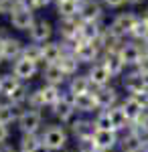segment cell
<instances>
[{
	"mask_svg": "<svg viewBox=\"0 0 148 152\" xmlns=\"http://www.w3.org/2000/svg\"><path fill=\"white\" fill-rule=\"evenodd\" d=\"M41 140L49 148V152H63L67 150L69 134L61 124H51L41 132Z\"/></svg>",
	"mask_w": 148,
	"mask_h": 152,
	"instance_id": "obj_1",
	"label": "cell"
},
{
	"mask_svg": "<svg viewBox=\"0 0 148 152\" xmlns=\"http://www.w3.org/2000/svg\"><path fill=\"white\" fill-rule=\"evenodd\" d=\"M16 126L21 130V134H39V130L43 126V114L39 110H31L26 107L21 112Z\"/></svg>",
	"mask_w": 148,
	"mask_h": 152,
	"instance_id": "obj_2",
	"label": "cell"
},
{
	"mask_svg": "<svg viewBox=\"0 0 148 152\" xmlns=\"http://www.w3.org/2000/svg\"><path fill=\"white\" fill-rule=\"evenodd\" d=\"M51 112H53V116L57 118L61 124H71L73 120H75V107H73V102H71V94H63V97L59 99L55 105H51Z\"/></svg>",
	"mask_w": 148,
	"mask_h": 152,
	"instance_id": "obj_3",
	"label": "cell"
},
{
	"mask_svg": "<svg viewBox=\"0 0 148 152\" xmlns=\"http://www.w3.org/2000/svg\"><path fill=\"white\" fill-rule=\"evenodd\" d=\"M93 148L95 150H106V152H112L120 144V134L116 130H95L93 134Z\"/></svg>",
	"mask_w": 148,
	"mask_h": 152,
	"instance_id": "obj_4",
	"label": "cell"
},
{
	"mask_svg": "<svg viewBox=\"0 0 148 152\" xmlns=\"http://www.w3.org/2000/svg\"><path fill=\"white\" fill-rule=\"evenodd\" d=\"M95 102H97V107L100 110H110L114 105H120V94L118 89L112 87V85H106V87H97L95 91Z\"/></svg>",
	"mask_w": 148,
	"mask_h": 152,
	"instance_id": "obj_5",
	"label": "cell"
},
{
	"mask_svg": "<svg viewBox=\"0 0 148 152\" xmlns=\"http://www.w3.org/2000/svg\"><path fill=\"white\" fill-rule=\"evenodd\" d=\"M71 134L77 138V142H89L95 134V124L87 118H77L71 122Z\"/></svg>",
	"mask_w": 148,
	"mask_h": 152,
	"instance_id": "obj_6",
	"label": "cell"
},
{
	"mask_svg": "<svg viewBox=\"0 0 148 152\" xmlns=\"http://www.w3.org/2000/svg\"><path fill=\"white\" fill-rule=\"evenodd\" d=\"M10 23L16 31H31L34 24L33 10L23 8V6H14V10L10 12Z\"/></svg>",
	"mask_w": 148,
	"mask_h": 152,
	"instance_id": "obj_7",
	"label": "cell"
},
{
	"mask_svg": "<svg viewBox=\"0 0 148 152\" xmlns=\"http://www.w3.org/2000/svg\"><path fill=\"white\" fill-rule=\"evenodd\" d=\"M73 55L77 57L79 63H93L97 55H100V47L95 43H87V41H77L73 45Z\"/></svg>",
	"mask_w": 148,
	"mask_h": 152,
	"instance_id": "obj_8",
	"label": "cell"
},
{
	"mask_svg": "<svg viewBox=\"0 0 148 152\" xmlns=\"http://www.w3.org/2000/svg\"><path fill=\"white\" fill-rule=\"evenodd\" d=\"M12 75L18 81H31L37 75V63H33V61H29L24 57H18L12 65Z\"/></svg>",
	"mask_w": 148,
	"mask_h": 152,
	"instance_id": "obj_9",
	"label": "cell"
},
{
	"mask_svg": "<svg viewBox=\"0 0 148 152\" xmlns=\"http://www.w3.org/2000/svg\"><path fill=\"white\" fill-rule=\"evenodd\" d=\"M138 23V16L136 14H132V12H124V14H118L114 18V23H112V33L118 35L120 39L126 35V33H132V28H134V24Z\"/></svg>",
	"mask_w": 148,
	"mask_h": 152,
	"instance_id": "obj_10",
	"label": "cell"
},
{
	"mask_svg": "<svg viewBox=\"0 0 148 152\" xmlns=\"http://www.w3.org/2000/svg\"><path fill=\"white\" fill-rule=\"evenodd\" d=\"M71 102H73L75 112H81V114H97V112H100L93 91L81 94V95H71Z\"/></svg>",
	"mask_w": 148,
	"mask_h": 152,
	"instance_id": "obj_11",
	"label": "cell"
},
{
	"mask_svg": "<svg viewBox=\"0 0 148 152\" xmlns=\"http://www.w3.org/2000/svg\"><path fill=\"white\" fill-rule=\"evenodd\" d=\"M146 81H148V77L140 75V73L134 69L132 73H128L124 79H122V85H124V89H126L130 95H140V94H144Z\"/></svg>",
	"mask_w": 148,
	"mask_h": 152,
	"instance_id": "obj_12",
	"label": "cell"
},
{
	"mask_svg": "<svg viewBox=\"0 0 148 152\" xmlns=\"http://www.w3.org/2000/svg\"><path fill=\"white\" fill-rule=\"evenodd\" d=\"M120 105H122V110L126 112V116H128V120H130V124H134L138 118L148 110V107H144V104L138 99L136 95H128L126 99L120 102Z\"/></svg>",
	"mask_w": 148,
	"mask_h": 152,
	"instance_id": "obj_13",
	"label": "cell"
},
{
	"mask_svg": "<svg viewBox=\"0 0 148 152\" xmlns=\"http://www.w3.org/2000/svg\"><path fill=\"white\" fill-rule=\"evenodd\" d=\"M87 77H89L91 85H93L95 89H97V87H106V85H110V81H112V73L106 69L103 63H93L89 73H87Z\"/></svg>",
	"mask_w": 148,
	"mask_h": 152,
	"instance_id": "obj_14",
	"label": "cell"
},
{
	"mask_svg": "<svg viewBox=\"0 0 148 152\" xmlns=\"http://www.w3.org/2000/svg\"><path fill=\"white\" fill-rule=\"evenodd\" d=\"M18 150L21 152H49V148L43 144L41 134H21Z\"/></svg>",
	"mask_w": 148,
	"mask_h": 152,
	"instance_id": "obj_15",
	"label": "cell"
},
{
	"mask_svg": "<svg viewBox=\"0 0 148 152\" xmlns=\"http://www.w3.org/2000/svg\"><path fill=\"white\" fill-rule=\"evenodd\" d=\"M118 55H120L124 65H134L136 67L138 61L142 59V47H138L134 43H126V45H122L118 49Z\"/></svg>",
	"mask_w": 148,
	"mask_h": 152,
	"instance_id": "obj_16",
	"label": "cell"
},
{
	"mask_svg": "<svg viewBox=\"0 0 148 152\" xmlns=\"http://www.w3.org/2000/svg\"><path fill=\"white\" fill-rule=\"evenodd\" d=\"M79 18L81 23H97L102 18V6L93 0H85L79 4Z\"/></svg>",
	"mask_w": 148,
	"mask_h": 152,
	"instance_id": "obj_17",
	"label": "cell"
},
{
	"mask_svg": "<svg viewBox=\"0 0 148 152\" xmlns=\"http://www.w3.org/2000/svg\"><path fill=\"white\" fill-rule=\"evenodd\" d=\"M23 49L24 45L18 41V39H12V37H8L2 45H0V51H2V57H4V61H16L18 57H23Z\"/></svg>",
	"mask_w": 148,
	"mask_h": 152,
	"instance_id": "obj_18",
	"label": "cell"
},
{
	"mask_svg": "<svg viewBox=\"0 0 148 152\" xmlns=\"http://www.w3.org/2000/svg\"><path fill=\"white\" fill-rule=\"evenodd\" d=\"M39 91V97H41V102H43V107L45 105H55L63 97V91H61V87H57V85H49V83H45L43 87H39L37 89Z\"/></svg>",
	"mask_w": 148,
	"mask_h": 152,
	"instance_id": "obj_19",
	"label": "cell"
},
{
	"mask_svg": "<svg viewBox=\"0 0 148 152\" xmlns=\"http://www.w3.org/2000/svg\"><path fill=\"white\" fill-rule=\"evenodd\" d=\"M108 114H110V120H112V126L118 134H122L126 130L130 128V120L126 116V112L122 110V105H114V107H110L108 110Z\"/></svg>",
	"mask_w": 148,
	"mask_h": 152,
	"instance_id": "obj_20",
	"label": "cell"
},
{
	"mask_svg": "<svg viewBox=\"0 0 148 152\" xmlns=\"http://www.w3.org/2000/svg\"><path fill=\"white\" fill-rule=\"evenodd\" d=\"M21 112H23V110H18L16 105H12V104H8L6 99H2V102H0V124H4V126L16 124Z\"/></svg>",
	"mask_w": 148,
	"mask_h": 152,
	"instance_id": "obj_21",
	"label": "cell"
},
{
	"mask_svg": "<svg viewBox=\"0 0 148 152\" xmlns=\"http://www.w3.org/2000/svg\"><path fill=\"white\" fill-rule=\"evenodd\" d=\"M79 26H81V23H77V18H61L59 33L67 41H77L79 39Z\"/></svg>",
	"mask_w": 148,
	"mask_h": 152,
	"instance_id": "obj_22",
	"label": "cell"
},
{
	"mask_svg": "<svg viewBox=\"0 0 148 152\" xmlns=\"http://www.w3.org/2000/svg\"><path fill=\"white\" fill-rule=\"evenodd\" d=\"M51 35H53V26L47 20H37L31 28V39L34 43H47L51 39Z\"/></svg>",
	"mask_w": 148,
	"mask_h": 152,
	"instance_id": "obj_23",
	"label": "cell"
},
{
	"mask_svg": "<svg viewBox=\"0 0 148 152\" xmlns=\"http://www.w3.org/2000/svg\"><path fill=\"white\" fill-rule=\"evenodd\" d=\"M43 77H45V83H49V85H57V87H61L63 83H65V71L59 67L57 63H51V65H47L45 71H43Z\"/></svg>",
	"mask_w": 148,
	"mask_h": 152,
	"instance_id": "obj_24",
	"label": "cell"
},
{
	"mask_svg": "<svg viewBox=\"0 0 148 152\" xmlns=\"http://www.w3.org/2000/svg\"><path fill=\"white\" fill-rule=\"evenodd\" d=\"M91 81L87 75H73L69 81V94L71 95H81V94H89L91 91Z\"/></svg>",
	"mask_w": 148,
	"mask_h": 152,
	"instance_id": "obj_25",
	"label": "cell"
},
{
	"mask_svg": "<svg viewBox=\"0 0 148 152\" xmlns=\"http://www.w3.org/2000/svg\"><path fill=\"white\" fill-rule=\"evenodd\" d=\"M57 65L61 67V69L65 71V75H77V67H79V61H77V57L73 55V51H63V55H61V59L57 61Z\"/></svg>",
	"mask_w": 148,
	"mask_h": 152,
	"instance_id": "obj_26",
	"label": "cell"
},
{
	"mask_svg": "<svg viewBox=\"0 0 148 152\" xmlns=\"http://www.w3.org/2000/svg\"><path fill=\"white\" fill-rule=\"evenodd\" d=\"M103 65H106V69L112 73V77H116V75H120L122 71H124V63H122V59H120V55H118V51H112V53H106L103 55Z\"/></svg>",
	"mask_w": 148,
	"mask_h": 152,
	"instance_id": "obj_27",
	"label": "cell"
},
{
	"mask_svg": "<svg viewBox=\"0 0 148 152\" xmlns=\"http://www.w3.org/2000/svg\"><path fill=\"white\" fill-rule=\"evenodd\" d=\"M102 35L97 23H81L79 26V39L77 41H87V43H97V39Z\"/></svg>",
	"mask_w": 148,
	"mask_h": 152,
	"instance_id": "obj_28",
	"label": "cell"
},
{
	"mask_svg": "<svg viewBox=\"0 0 148 152\" xmlns=\"http://www.w3.org/2000/svg\"><path fill=\"white\" fill-rule=\"evenodd\" d=\"M57 12L61 18H75L79 14V0H57Z\"/></svg>",
	"mask_w": 148,
	"mask_h": 152,
	"instance_id": "obj_29",
	"label": "cell"
},
{
	"mask_svg": "<svg viewBox=\"0 0 148 152\" xmlns=\"http://www.w3.org/2000/svg\"><path fill=\"white\" fill-rule=\"evenodd\" d=\"M23 81H18L12 73H4V75H0V97L2 99H8V95L18 87Z\"/></svg>",
	"mask_w": 148,
	"mask_h": 152,
	"instance_id": "obj_30",
	"label": "cell"
},
{
	"mask_svg": "<svg viewBox=\"0 0 148 152\" xmlns=\"http://www.w3.org/2000/svg\"><path fill=\"white\" fill-rule=\"evenodd\" d=\"M63 55V49L59 43H45L43 45V61H45L47 65H51V63H57L59 59Z\"/></svg>",
	"mask_w": 148,
	"mask_h": 152,
	"instance_id": "obj_31",
	"label": "cell"
},
{
	"mask_svg": "<svg viewBox=\"0 0 148 152\" xmlns=\"http://www.w3.org/2000/svg\"><path fill=\"white\" fill-rule=\"evenodd\" d=\"M29 94H31V91H29V87H26L24 83H21V85H18V87H16L10 95H8V99H6V102H8V104H12V105H16V107H21L23 104H26Z\"/></svg>",
	"mask_w": 148,
	"mask_h": 152,
	"instance_id": "obj_32",
	"label": "cell"
},
{
	"mask_svg": "<svg viewBox=\"0 0 148 152\" xmlns=\"http://www.w3.org/2000/svg\"><path fill=\"white\" fill-rule=\"evenodd\" d=\"M23 57L33 61V63L43 61V45H26L23 49Z\"/></svg>",
	"mask_w": 148,
	"mask_h": 152,
	"instance_id": "obj_33",
	"label": "cell"
},
{
	"mask_svg": "<svg viewBox=\"0 0 148 152\" xmlns=\"http://www.w3.org/2000/svg\"><path fill=\"white\" fill-rule=\"evenodd\" d=\"M93 124H95V130H114L108 110H100L95 114V118H93Z\"/></svg>",
	"mask_w": 148,
	"mask_h": 152,
	"instance_id": "obj_34",
	"label": "cell"
},
{
	"mask_svg": "<svg viewBox=\"0 0 148 152\" xmlns=\"http://www.w3.org/2000/svg\"><path fill=\"white\" fill-rule=\"evenodd\" d=\"M130 35H134L136 39H142V41H146L148 39V23L144 18H138V23L134 24V28H132V33Z\"/></svg>",
	"mask_w": 148,
	"mask_h": 152,
	"instance_id": "obj_35",
	"label": "cell"
},
{
	"mask_svg": "<svg viewBox=\"0 0 148 152\" xmlns=\"http://www.w3.org/2000/svg\"><path fill=\"white\" fill-rule=\"evenodd\" d=\"M134 126H138V128L142 130V134L148 138V110H146V112H144L140 118H138L136 122H134Z\"/></svg>",
	"mask_w": 148,
	"mask_h": 152,
	"instance_id": "obj_36",
	"label": "cell"
},
{
	"mask_svg": "<svg viewBox=\"0 0 148 152\" xmlns=\"http://www.w3.org/2000/svg\"><path fill=\"white\" fill-rule=\"evenodd\" d=\"M136 71L140 75L148 77V55H142V59L138 61V65H136Z\"/></svg>",
	"mask_w": 148,
	"mask_h": 152,
	"instance_id": "obj_37",
	"label": "cell"
},
{
	"mask_svg": "<svg viewBox=\"0 0 148 152\" xmlns=\"http://www.w3.org/2000/svg\"><path fill=\"white\" fill-rule=\"evenodd\" d=\"M8 138H10V128L4 126V124H0V144H6Z\"/></svg>",
	"mask_w": 148,
	"mask_h": 152,
	"instance_id": "obj_38",
	"label": "cell"
},
{
	"mask_svg": "<svg viewBox=\"0 0 148 152\" xmlns=\"http://www.w3.org/2000/svg\"><path fill=\"white\" fill-rule=\"evenodd\" d=\"M16 6H23V8L34 10V8H37V2H34V0H16Z\"/></svg>",
	"mask_w": 148,
	"mask_h": 152,
	"instance_id": "obj_39",
	"label": "cell"
},
{
	"mask_svg": "<svg viewBox=\"0 0 148 152\" xmlns=\"http://www.w3.org/2000/svg\"><path fill=\"white\" fill-rule=\"evenodd\" d=\"M0 152H18V148H14L10 142H6V144H0Z\"/></svg>",
	"mask_w": 148,
	"mask_h": 152,
	"instance_id": "obj_40",
	"label": "cell"
},
{
	"mask_svg": "<svg viewBox=\"0 0 148 152\" xmlns=\"http://www.w3.org/2000/svg\"><path fill=\"white\" fill-rule=\"evenodd\" d=\"M126 0H106V4H108V6H122V4H124Z\"/></svg>",
	"mask_w": 148,
	"mask_h": 152,
	"instance_id": "obj_41",
	"label": "cell"
},
{
	"mask_svg": "<svg viewBox=\"0 0 148 152\" xmlns=\"http://www.w3.org/2000/svg\"><path fill=\"white\" fill-rule=\"evenodd\" d=\"M6 39H8V33H6V28H4V26H0V45H2Z\"/></svg>",
	"mask_w": 148,
	"mask_h": 152,
	"instance_id": "obj_42",
	"label": "cell"
},
{
	"mask_svg": "<svg viewBox=\"0 0 148 152\" xmlns=\"http://www.w3.org/2000/svg\"><path fill=\"white\" fill-rule=\"evenodd\" d=\"M37 2V8H41V6H47V4H51L53 0H34Z\"/></svg>",
	"mask_w": 148,
	"mask_h": 152,
	"instance_id": "obj_43",
	"label": "cell"
},
{
	"mask_svg": "<svg viewBox=\"0 0 148 152\" xmlns=\"http://www.w3.org/2000/svg\"><path fill=\"white\" fill-rule=\"evenodd\" d=\"M144 43H146V45H142V55H148V39Z\"/></svg>",
	"mask_w": 148,
	"mask_h": 152,
	"instance_id": "obj_44",
	"label": "cell"
},
{
	"mask_svg": "<svg viewBox=\"0 0 148 152\" xmlns=\"http://www.w3.org/2000/svg\"><path fill=\"white\" fill-rule=\"evenodd\" d=\"M142 152H148V138H144V144H142Z\"/></svg>",
	"mask_w": 148,
	"mask_h": 152,
	"instance_id": "obj_45",
	"label": "cell"
},
{
	"mask_svg": "<svg viewBox=\"0 0 148 152\" xmlns=\"http://www.w3.org/2000/svg\"><path fill=\"white\" fill-rule=\"evenodd\" d=\"M126 2H130V4H140V2H144V0H126Z\"/></svg>",
	"mask_w": 148,
	"mask_h": 152,
	"instance_id": "obj_46",
	"label": "cell"
},
{
	"mask_svg": "<svg viewBox=\"0 0 148 152\" xmlns=\"http://www.w3.org/2000/svg\"><path fill=\"white\" fill-rule=\"evenodd\" d=\"M142 18H144V20H146V23H148V10L144 12V16H142Z\"/></svg>",
	"mask_w": 148,
	"mask_h": 152,
	"instance_id": "obj_47",
	"label": "cell"
},
{
	"mask_svg": "<svg viewBox=\"0 0 148 152\" xmlns=\"http://www.w3.org/2000/svg\"><path fill=\"white\" fill-rule=\"evenodd\" d=\"M2 61H4V57H2V51H0V65H2Z\"/></svg>",
	"mask_w": 148,
	"mask_h": 152,
	"instance_id": "obj_48",
	"label": "cell"
},
{
	"mask_svg": "<svg viewBox=\"0 0 148 152\" xmlns=\"http://www.w3.org/2000/svg\"><path fill=\"white\" fill-rule=\"evenodd\" d=\"M63 152H77V150H63Z\"/></svg>",
	"mask_w": 148,
	"mask_h": 152,
	"instance_id": "obj_49",
	"label": "cell"
},
{
	"mask_svg": "<svg viewBox=\"0 0 148 152\" xmlns=\"http://www.w3.org/2000/svg\"><path fill=\"white\" fill-rule=\"evenodd\" d=\"M93 152H106V150H93Z\"/></svg>",
	"mask_w": 148,
	"mask_h": 152,
	"instance_id": "obj_50",
	"label": "cell"
},
{
	"mask_svg": "<svg viewBox=\"0 0 148 152\" xmlns=\"http://www.w3.org/2000/svg\"><path fill=\"white\" fill-rule=\"evenodd\" d=\"M79 2H81V0H79Z\"/></svg>",
	"mask_w": 148,
	"mask_h": 152,
	"instance_id": "obj_51",
	"label": "cell"
},
{
	"mask_svg": "<svg viewBox=\"0 0 148 152\" xmlns=\"http://www.w3.org/2000/svg\"><path fill=\"white\" fill-rule=\"evenodd\" d=\"M18 152H21V150H18Z\"/></svg>",
	"mask_w": 148,
	"mask_h": 152,
	"instance_id": "obj_52",
	"label": "cell"
}]
</instances>
